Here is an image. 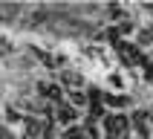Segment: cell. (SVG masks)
<instances>
[{
    "instance_id": "2e32d148",
    "label": "cell",
    "mask_w": 153,
    "mask_h": 139,
    "mask_svg": "<svg viewBox=\"0 0 153 139\" xmlns=\"http://www.w3.org/2000/svg\"><path fill=\"white\" fill-rule=\"evenodd\" d=\"M124 139H130V136H124Z\"/></svg>"
},
{
    "instance_id": "9c48e42d",
    "label": "cell",
    "mask_w": 153,
    "mask_h": 139,
    "mask_svg": "<svg viewBox=\"0 0 153 139\" xmlns=\"http://www.w3.org/2000/svg\"><path fill=\"white\" fill-rule=\"evenodd\" d=\"M153 43V23L139 29V46H150Z\"/></svg>"
},
{
    "instance_id": "ba28073f",
    "label": "cell",
    "mask_w": 153,
    "mask_h": 139,
    "mask_svg": "<svg viewBox=\"0 0 153 139\" xmlns=\"http://www.w3.org/2000/svg\"><path fill=\"white\" fill-rule=\"evenodd\" d=\"M90 102V96L84 93V90H69V104L72 107H81V104H87Z\"/></svg>"
},
{
    "instance_id": "4fadbf2b",
    "label": "cell",
    "mask_w": 153,
    "mask_h": 139,
    "mask_svg": "<svg viewBox=\"0 0 153 139\" xmlns=\"http://www.w3.org/2000/svg\"><path fill=\"white\" fill-rule=\"evenodd\" d=\"M84 130H87V136L90 139H98L101 133H98V125H84Z\"/></svg>"
},
{
    "instance_id": "5bb4252c",
    "label": "cell",
    "mask_w": 153,
    "mask_h": 139,
    "mask_svg": "<svg viewBox=\"0 0 153 139\" xmlns=\"http://www.w3.org/2000/svg\"><path fill=\"white\" fill-rule=\"evenodd\" d=\"M41 139H55V133H52V128H49V125H46V130H43V136Z\"/></svg>"
},
{
    "instance_id": "5b68a950",
    "label": "cell",
    "mask_w": 153,
    "mask_h": 139,
    "mask_svg": "<svg viewBox=\"0 0 153 139\" xmlns=\"http://www.w3.org/2000/svg\"><path fill=\"white\" fill-rule=\"evenodd\" d=\"M46 130V122L35 119V116H23V136L26 139H41Z\"/></svg>"
},
{
    "instance_id": "277c9868",
    "label": "cell",
    "mask_w": 153,
    "mask_h": 139,
    "mask_svg": "<svg viewBox=\"0 0 153 139\" xmlns=\"http://www.w3.org/2000/svg\"><path fill=\"white\" fill-rule=\"evenodd\" d=\"M75 119H78V107H72L69 102H64V104H58V107H55V122H58V125L72 128V125H75Z\"/></svg>"
},
{
    "instance_id": "8fae6325",
    "label": "cell",
    "mask_w": 153,
    "mask_h": 139,
    "mask_svg": "<svg viewBox=\"0 0 153 139\" xmlns=\"http://www.w3.org/2000/svg\"><path fill=\"white\" fill-rule=\"evenodd\" d=\"M104 104H110V107H127V99L124 96H104Z\"/></svg>"
},
{
    "instance_id": "9a60e30c",
    "label": "cell",
    "mask_w": 153,
    "mask_h": 139,
    "mask_svg": "<svg viewBox=\"0 0 153 139\" xmlns=\"http://www.w3.org/2000/svg\"><path fill=\"white\" fill-rule=\"evenodd\" d=\"M150 119H153V113H150Z\"/></svg>"
},
{
    "instance_id": "7c38bea8",
    "label": "cell",
    "mask_w": 153,
    "mask_h": 139,
    "mask_svg": "<svg viewBox=\"0 0 153 139\" xmlns=\"http://www.w3.org/2000/svg\"><path fill=\"white\" fill-rule=\"evenodd\" d=\"M6 122H12V125H15V122H20V113H17L15 104H9V107H6Z\"/></svg>"
},
{
    "instance_id": "6da1fadb",
    "label": "cell",
    "mask_w": 153,
    "mask_h": 139,
    "mask_svg": "<svg viewBox=\"0 0 153 139\" xmlns=\"http://www.w3.org/2000/svg\"><path fill=\"white\" fill-rule=\"evenodd\" d=\"M127 128L130 122L124 113H107L104 116V133H107V139H124L127 136Z\"/></svg>"
},
{
    "instance_id": "8992f818",
    "label": "cell",
    "mask_w": 153,
    "mask_h": 139,
    "mask_svg": "<svg viewBox=\"0 0 153 139\" xmlns=\"http://www.w3.org/2000/svg\"><path fill=\"white\" fill-rule=\"evenodd\" d=\"M61 84L69 87V90H81V87H84V78H81V72H75V70H64V72H61Z\"/></svg>"
},
{
    "instance_id": "52a82bcc",
    "label": "cell",
    "mask_w": 153,
    "mask_h": 139,
    "mask_svg": "<svg viewBox=\"0 0 153 139\" xmlns=\"http://www.w3.org/2000/svg\"><path fill=\"white\" fill-rule=\"evenodd\" d=\"M61 139H87V130H84V128H78V125H72V128H64Z\"/></svg>"
},
{
    "instance_id": "3957f363",
    "label": "cell",
    "mask_w": 153,
    "mask_h": 139,
    "mask_svg": "<svg viewBox=\"0 0 153 139\" xmlns=\"http://www.w3.org/2000/svg\"><path fill=\"white\" fill-rule=\"evenodd\" d=\"M38 96H41L43 102H49V104H64V87L61 84H52V81H41L38 84Z\"/></svg>"
},
{
    "instance_id": "30bf717a",
    "label": "cell",
    "mask_w": 153,
    "mask_h": 139,
    "mask_svg": "<svg viewBox=\"0 0 153 139\" xmlns=\"http://www.w3.org/2000/svg\"><path fill=\"white\" fill-rule=\"evenodd\" d=\"M133 29H136V26H133V20H130V17H124V20H119V23H116L119 38H121V35H133Z\"/></svg>"
},
{
    "instance_id": "7a4b0ae2",
    "label": "cell",
    "mask_w": 153,
    "mask_h": 139,
    "mask_svg": "<svg viewBox=\"0 0 153 139\" xmlns=\"http://www.w3.org/2000/svg\"><path fill=\"white\" fill-rule=\"evenodd\" d=\"M116 52H119V58L127 64V67H139V64H145V55H142V46H136V43L130 41H119L116 43Z\"/></svg>"
}]
</instances>
